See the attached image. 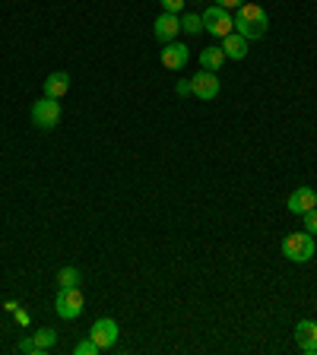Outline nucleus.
Listing matches in <instances>:
<instances>
[{
    "instance_id": "1",
    "label": "nucleus",
    "mask_w": 317,
    "mask_h": 355,
    "mask_svg": "<svg viewBox=\"0 0 317 355\" xmlns=\"http://www.w3.org/2000/svg\"><path fill=\"white\" fill-rule=\"evenodd\" d=\"M266 29H270V19H266V13L260 10V3L244 0L241 7L235 10V32H238V35H244L248 42H254V38H264Z\"/></svg>"
},
{
    "instance_id": "2",
    "label": "nucleus",
    "mask_w": 317,
    "mask_h": 355,
    "mask_svg": "<svg viewBox=\"0 0 317 355\" xmlns=\"http://www.w3.org/2000/svg\"><path fill=\"white\" fill-rule=\"evenodd\" d=\"M282 254H286V260H292V263H308L317 254L314 235H311V232H292V235H286L282 238Z\"/></svg>"
},
{
    "instance_id": "3",
    "label": "nucleus",
    "mask_w": 317,
    "mask_h": 355,
    "mask_svg": "<svg viewBox=\"0 0 317 355\" xmlns=\"http://www.w3.org/2000/svg\"><path fill=\"white\" fill-rule=\"evenodd\" d=\"M203 32H209L213 38H225V35H232L235 32V16L229 13V10H222V7H207L203 10Z\"/></svg>"
},
{
    "instance_id": "4",
    "label": "nucleus",
    "mask_w": 317,
    "mask_h": 355,
    "mask_svg": "<svg viewBox=\"0 0 317 355\" xmlns=\"http://www.w3.org/2000/svg\"><path fill=\"white\" fill-rule=\"evenodd\" d=\"M83 308H86V302H83L80 286H74V288H60V292H58V302H54V311H58V318H64V320H76V318L83 314Z\"/></svg>"
},
{
    "instance_id": "5",
    "label": "nucleus",
    "mask_w": 317,
    "mask_h": 355,
    "mask_svg": "<svg viewBox=\"0 0 317 355\" xmlns=\"http://www.w3.org/2000/svg\"><path fill=\"white\" fill-rule=\"evenodd\" d=\"M32 121H35V127H42V130H54V127L60 124V102L58 98H38L35 105H32Z\"/></svg>"
},
{
    "instance_id": "6",
    "label": "nucleus",
    "mask_w": 317,
    "mask_h": 355,
    "mask_svg": "<svg viewBox=\"0 0 317 355\" xmlns=\"http://www.w3.org/2000/svg\"><path fill=\"white\" fill-rule=\"evenodd\" d=\"M118 320H111V318H98L96 324H92V330H89V340L96 343L98 349H111L114 343H118Z\"/></svg>"
},
{
    "instance_id": "7",
    "label": "nucleus",
    "mask_w": 317,
    "mask_h": 355,
    "mask_svg": "<svg viewBox=\"0 0 317 355\" xmlns=\"http://www.w3.org/2000/svg\"><path fill=\"white\" fill-rule=\"evenodd\" d=\"M191 96H197L200 102H213L219 96V76L209 70H200L197 76H191Z\"/></svg>"
},
{
    "instance_id": "8",
    "label": "nucleus",
    "mask_w": 317,
    "mask_h": 355,
    "mask_svg": "<svg viewBox=\"0 0 317 355\" xmlns=\"http://www.w3.org/2000/svg\"><path fill=\"white\" fill-rule=\"evenodd\" d=\"M159 60H162L165 70H185L187 60H191V51H187L185 44H178V42H169L159 51Z\"/></svg>"
},
{
    "instance_id": "9",
    "label": "nucleus",
    "mask_w": 317,
    "mask_h": 355,
    "mask_svg": "<svg viewBox=\"0 0 317 355\" xmlns=\"http://www.w3.org/2000/svg\"><path fill=\"white\" fill-rule=\"evenodd\" d=\"M295 343L305 355H317V320H298L295 324Z\"/></svg>"
},
{
    "instance_id": "10",
    "label": "nucleus",
    "mask_w": 317,
    "mask_h": 355,
    "mask_svg": "<svg viewBox=\"0 0 317 355\" xmlns=\"http://www.w3.org/2000/svg\"><path fill=\"white\" fill-rule=\"evenodd\" d=\"M178 32H181V19H178L175 13H162V16H155V26H153V35L159 38L162 44L175 42Z\"/></svg>"
},
{
    "instance_id": "11",
    "label": "nucleus",
    "mask_w": 317,
    "mask_h": 355,
    "mask_svg": "<svg viewBox=\"0 0 317 355\" xmlns=\"http://www.w3.org/2000/svg\"><path fill=\"white\" fill-rule=\"evenodd\" d=\"M286 207H289V213L305 216L308 209H314V207H317V191H311V187H298V191L289 193Z\"/></svg>"
},
{
    "instance_id": "12",
    "label": "nucleus",
    "mask_w": 317,
    "mask_h": 355,
    "mask_svg": "<svg viewBox=\"0 0 317 355\" xmlns=\"http://www.w3.org/2000/svg\"><path fill=\"white\" fill-rule=\"evenodd\" d=\"M67 89H70V73L67 70H54L48 80H44V96L48 98H64L67 96Z\"/></svg>"
},
{
    "instance_id": "13",
    "label": "nucleus",
    "mask_w": 317,
    "mask_h": 355,
    "mask_svg": "<svg viewBox=\"0 0 317 355\" xmlns=\"http://www.w3.org/2000/svg\"><path fill=\"white\" fill-rule=\"evenodd\" d=\"M222 51H225V58H232V60H244L248 58V38L232 32V35L222 38Z\"/></svg>"
},
{
    "instance_id": "14",
    "label": "nucleus",
    "mask_w": 317,
    "mask_h": 355,
    "mask_svg": "<svg viewBox=\"0 0 317 355\" xmlns=\"http://www.w3.org/2000/svg\"><path fill=\"white\" fill-rule=\"evenodd\" d=\"M225 60H229V58H225V51H222V48H213V44L200 51V67H203V70H209V73H216Z\"/></svg>"
},
{
    "instance_id": "15",
    "label": "nucleus",
    "mask_w": 317,
    "mask_h": 355,
    "mask_svg": "<svg viewBox=\"0 0 317 355\" xmlns=\"http://www.w3.org/2000/svg\"><path fill=\"white\" fill-rule=\"evenodd\" d=\"M32 340H35L38 352H48V349L58 343V330H51V327H42V330H35V336H32Z\"/></svg>"
},
{
    "instance_id": "16",
    "label": "nucleus",
    "mask_w": 317,
    "mask_h": 355,
    "mask_svg": "<svg viewBox=\"0 0 317 355\" xmlns=\"http://www.w3.org/2000/svg\"><path fill=\"white\" fill-rule=\"evenodd\" d=\"M80 270L76 266H64V270H58V288H74L80 286Z\"/></svg>"
},
{
    "instance_id": "17",
    "label": "nucleus",
    "mask_w": 317,
    "mask_h": 355,
    "mask_svg": "<svg viewBox=\"0 0 317 355\" xmlns=\"http://www.w3.org/2000/svg\"><path fill=\"white\" fill-rule=\"evenodd\" d=\"M181 29H185L187 35H200V32H203V19H200L197 13H185V19H181Z\"/></svg>"
},
{
    "instance_id": "18",
    "label": "nucleus",
    "mask_w": 317,
    "mask_h": 355,
    "mask_svg": "<svg viewBox=\"0 0 317 355\" xmlns=\"http://www.w3.org/2000/svg\"><path fill=\"white\" fill-rule=\"evenodd\" d=\"M96 352H102V349H98L92 340H83V343H76V349H74V355H96Z\"/></svg>"
},
{
    "instance_id": "19",
    "label": "nucleus",
    "mask_w": 317,
    "mask_h": 355,
    "mask_svg": "<svg viewBox=\"0 0 317 355\" xmlns=\"http://www.w3.org/2000/svg\"><path fill=\"white\" fill-rule=\"evenodd\" d=\"M302 219H305V232L317 235V207H314V209H308V213H305Z\"/></svg>"
},
{
    "instance_id": "20",
    "label": "nucleus",
    "mask_w": 317,
    "mask_h": 355,
    "mask_svg": "<svg viewBox=\"0 0 317 355\" xmlns=\"http://www.w3.org/2000/svg\"><path fill=\"white\" fill-rule=\"evenodd\" d=\"M159 3H162L165 13H175V16L185 10V0H159Z\"/></svg>"
},
{
    "instance_id": "21",
    "label": "nucleus",
    "mask_w": 317,
    "mask_h": 355,
    "mask_svg": "<svg viewBox=\"0 0 317 355\" xmlns=\"http://www.w3.org/2000/svg\"><path fill=\"white\" fill-rule=\"evenodd\" d=\"M241 3H244V0H216V7L229 10V13H232V10H238V7H241Z\"/></svg>"
},
{
    "instance_id": "22",
    "label": "nucleus",
    "mask_w": 317,
    "mask_h": 355,
    "mask_svg": "<svg viewBox=\"0 0 317 355\" xmlns=\"http://www.w3.org/2000/svg\"><path fill=\"white\" fill-rule=\"evenodd\" d=\"M19 352H38L35 340H32V336H29V340H19Z\"/></svg>"
},
{
    "instance_id": "23",
    "label": "nucleus",
    "mask_w": 317,
    "mask_h": 355,
    "mask_svg": "<svg viewBox=\"0 0 317 355\" xmlns=\"http://www.w3.org/2000/svg\"><path fill=\"white\" fill-rule=\"evenodd\" d=\"M175 89H178V96H191V80H181Z\"/></svg>"
}]
</instances>
